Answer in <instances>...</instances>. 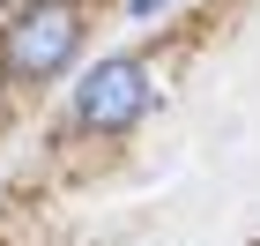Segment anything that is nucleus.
<instances>
[{"label": "nucleus", "mask_w": 260, "mask_h": 246, "mask_svg": "<svg viewBox=\"0 0 260 246\" xmlns=\"http://www.w3.org/2000/svg\"><path fill=\"white\" fill-rule=\"evenodd\" d=\"M82 45V15L75 0H30L15 8V22L0 30V75L8 82H52Z\"/></svg>", "instance_id": "obj_1"}, {"label": "nucleus", "mask_w": 260, "mask_h": 246, "mask_svg": "<svg viewBox=\"0 0 260 246\" xmlns=\"http://www.w3.org/2000/svg\"><path fill=\"white\" fill-rule=\"evenodd\" d=\"M149 67L141 60H97L89 75H82V90H75V120L89 127V134H119V127H134L141 112H149Z\"/></svg>", "instance_id": "obj_2"}, {"label": "nucleus", "mask_w": 260, "mask_h": 246, "mask_svg": "<svg viewBox=\"0 0 260 246\" xmlns=\"http://www.w3.org/2000/svg\"><path fill=\"white\" fill-rule=\"evenodd\" d=\"M126 8H134V15H156V8H171V0H126Z\"/></svg>", "instance_id": "obj_3"}]
</instances>
